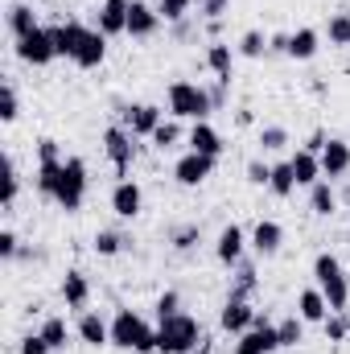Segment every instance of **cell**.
<instances>
[{
  "mask_svg": "<svg viewBox=\"0 0 350 354\" xmlns=\"http://www.w3.org/2000/svg\"><path fill=\"white\" fill-rule=\"evenodd\" d=\"M111 346L132 351V354H157V330L136 309H120L111 317Z\"/></svg>",
  "mask_w": 350,
  "mask_h": 354,
  "instance_id": "cell-1",
  "label": "cell"
},
{
  "mask_svg": "<svg viewBox=\"0 0 350 354\" xmlns=\"http://www.w3.org/2000/svg\"><path fill=\"white\" fill-rule=\"evenodd\" d=\"M17 115H21V103H17V91H12V83H4V87H0V120H4V124H12Z\"/></svg>",
  "mask_w": 350,
  "mask_h": 354,
  "instance_id": "cell-41",
  "label": "cell"
},
{
  "mask_svg": "<svg viewBox=\"0 0 350 354\" xmlns=\"http://www.w3.org/2000/svg\"><path fill=\"white\" fill-rule=\"evenodd\" d=\"M288 161H293L297 185H309V189H313V185L322 181V157H317V153H309V149H297Z\"/></svg>",
  "mask_w": 350,
  "mask_h": 354,
  "instance_id": "cell-24",
  "label": "cell"
},
{
  "mask_svg": "<svg viewBox=\"0 0 350 354\" xmlns=\"http://www.w3.org/2000/svg\"><path fill=\"white\" fill-rule=\"evenodd\" d=\"M17 194H21V174H17V161H12V157H4V194H0L4 210H12V206H17Z\"/></svg>",
  "mask_w": 350,
  "mask_h": 354,
  "instance_id": "cell-35",
  "label": "cell"
},
{
  "mask_svg": "<svg viewBox=\"0 0 350 354\" xmlns=\"http://www.w3.org/2000/svg\"><path fill=\"white\" fill-rule=\"evenodd\" d=\"M157 29H161V12L153 4H145V0H132V8H128V37H153Z\"/></svg>",
  "mask_w": 350,
  "mask_h": 354,
  "instance_id": "cell-17",
  "label": "cell"
},
{
  "mask_svg": "<svg viewBox=\"0 0 350 354\" xmlns=\"http://www.w3.org/2000/svg\"><path fill=\"white\" fill-rule=\"evenodd\" d=\"M190 4L194 0H157V12H161V21H185V12H190Z\"/></svg>",
  "mask_w": 350,
  "mask_h": 354,
  "instance_id": "cell-42",
  "label": "cell"
},
{
  "mask_svg": "<svg viewBox=\"0 0 350 354\" xmlns=\"http://www.w3.org/2000/svg\"><path fill=\"white\" fill-rule=\"evenodd\" d=\"M268 189H272L276 198H288V194L297 189V174H293V161H276V165H272V181H268Z\"/></svg>",
  "mask_w": 350,
  "mask_h": 354,
  "instance_id": "cell-32",
  "label": "cell"
},
{
  "mask_svg": "<svg viewBox=\"0 0 350 354\" xmlns=\"http://www.w3.org/2000/svg\"><path fill=\"white\" fill-rule=\"evenodd\" d=\"M248 243H252V252H256V256L268 260V256H276V252H280V243H284V227H280L276 218H260V223L252 227V239H248Z\"/></svg>",
  "mask_w": 350,
  "mask_h": 354,
  "instance_id": "cell-15",
  "label": "cell"
},
{
  "mask_svg": "<svg viewBox=\"0 0 350 354\" xmlns=\"http://www.w3.org/2000/svg\"><path fill=\"white\" fill-rule=\"evenodd\" d=\"M252 292H256V268L248 264V260H239L235 264V284H231L227 301H252Z\"/></svg>",
  "mask_w": 350,
  "mask_h": 354,
  "instance_id": "cell-28",
  "label": "cell"
},
{
  "mask_svg": "<svg viewBox=\"0 0 350 354\" xmlns=\"http://www.w3.org/2000/svg\"><path fill=\"white\" fill-rule=\"evenodd\" d=\"M128 8H132V0H103L99 4V33H107V37H116V33H128Z\"/></svg>",
  "mask_w": 350,
  "mask_h": 354,
  "instance_id": "cell-18",
  "label": "cell"
},
{
  "mask_svg": "<svg viewBox=\"0 0 350 354\" xmlns=\"http://www.w3.org/2000/svg\"><path fill=\"white\" fill-rule=\"evenodd\" d=\"M181 136H185V132H181V124H177V120H165V124H161L149 140H153V149L169 153V149H177V145H181Z\"/></svg>",
  "mask_w": 350,
  "mask_h": 354,
  "instance_id": "cell-34",
  "label": "cell"
},
{
  "mask_svg": "<svg viewBox=\"0 0 350 354\" xmlns=\"http://www.w3.org/2000/svg\"><path fill=\"white\" fill-rule=\"evenodd\" d=\"M235 124H239V128H252V124H256L252 107H239V111H235Z\"/></svg>",
  "mask_w": 350,
  "mask_h": 354,
  "instance_id": "cell-53",
  "label": "cell"
},
{
  "mask_svg": "<svg viewBox=\"0 0 350 354\" xmlns=\"http://www.w3.org/2000/svg\"><path fill=\"white\" fill-rule=\"evenodd\" d=\"M231 62H235V50H231L227 41H210V46H206V66L214 71V79L231 83Z\"/></svg>",
  "mask_w": 350,
  "mask_h": 354,
  "instance_id": "cell-25",
  "label": "cell"
},
{
  "mask_svg": "<svg viewBox=\"0 0 350 354\" xmlns=\"http://www.w3.org/2000/svg\"><path fill=\"white\" fill-rule=\"evenodd\" d=\"M227 91H231V83H223V79H214V83L206 87V95H210V107H214V111H223V107H227Z\"/></svg>",
  "mask_w": 350,
  "mask_h": 354,
  "instance_id": "cell-50",
  "label": "cell"
},
{
  "mask_svg": "<svg viewBox=\"0 0 350 354\" xmlns=\"http://www.w3.org/2000/svg\"><path fill=\"white\" fill-rule=\"evenodd\" d=\"M210 95H206V87H198V83H185V79H177V83H169V115L174 120H210Z\"/></svg>",
  "mask_w": 350,
  "mask_h": 354,
  "instance_id": "cell-4",
  "label": "cell"
},
{
  "mask_svg": "<svg viewBox=\"0 0 350 354\" xmlns=\"http://www.w3.org/2000/svg\"><path fill=\"white\" fill-rule=\"evenodd\" d=\"M317 50H322V33L317 29H297V33H288V58L293 62H309V58H317Z\"/></svg>",
  "mask_w": 350,
  "mask_h": 354,
  "instance_id": "cell-23",
  "label": "cell"
},
{
  "mask_svg": "<svg viewBox=\"0 0 350 354\" xmlns=\"http://www.w3.org/2000/svg\"><path fill=\"white\" fill-rule=\"evenodd\" d=\"M181 313V297H177V288H165L161 297H157V322H165V317H174Z\"/></svg>",
  "mask_w": 350,
  "mask_h": 354,
  "instance_id": "cell-44",
  "label": "cell"
},
{
  "mask_svg": "<svg viewBox=\"0 0 350 354\" xmlns=\"http://www.w3.org/2000/svg\"><path fill=\"white\" fill-rule=\"evenodd\" d=\"M276 351H280V334L268 317H256V326L248 334H239V342H235V354H276Z\"/></svg>",
  "mask_w": 350,
  "mask_h": 354,
  "instance_id": "cell-9",
  "label": "cell"
},
{
  "mask_svg": "<svg viewBox=\"0 0 350 354\" xmlns=\"http://www.w3.org/2000/svg\"><path fill=\"white\" fill-rule=\"evenodd\" d=\"M83 198H87V161H83V157H66L62 177H58V194H54V202H58L66 214H75V210L83 206Z\"/></svg>",
  "mask_w": 350,
  "mask_h": 354,
  "instance_id": "cell-5",
  "label": "cell"
},
{
  "mask_svg": "<svg viewBox=\"0 0 350 354\" xmlns=\"http://www.w3.org/2000/svg\"><path fill=\"white\" fill-rule=\"evenodd\" d=\"M227 8H231V0H198V17L202 21H223Z\"/></svg>",
  "mask_w": 350,
  "mask_h": 354,
  "instance_id": "cell-45",
  "label": "cell"
},
{
  "mask_svg": "<svg viewBox=\"0 0 350 354\" xmlns=\"http://www.w3.org/2000/svg\"><path fill=\"white\" fill-rule=\"evenodd\" d=\"M185 140H190V153H206V157H223V149H227L223 136L210 128V120H198V124L190 128Z\"/></svg>",
  "mask_w": 350,
  "mask_h": 354,
  "instance_id": "cell-20",
  "label": "cell"
},
{
  "mask_svg": "<svg viewBox=\"0 0 350 354\" xmlns=\"http://www.w3.org/2000/svg\"><path fill=\"white\" fill-rule=\"evenodd\" d=\"M347 210H350V185H347Z\"/></svg>",
  "mask_w": 350,
  "mask_h": 354,
  "instance_id": "cell-54",
  "label": "cell"
},
{
  "mask_svg": "<svg viewBox=\"0 0 350 354\" xmlns=\"http://www.w3.org/2000/svg\"><path fill=\"white\" fill-rule=\"evenodd\" d=\"M33 29H37V12L29 4H8V33H12V41L29 37Z\"/></svg>",
  "mask_w": 350,
  "mask_h": 354,
  "instance_id": "cell-26",
  "label": "cell"
},
{
  "mask_svg": "<svg viewBox=\"0 0 350 354\" xmlns=\"http://www.w3.org/2000/svg\"><path fill=\"white\" fill-rule=\"evenodd\" d=\"M260 149L264 153H280V149H288V128H280V124H264L260 128Z\"/></svg>",
  "mask_w": 350,
  "mask_h": 354,
  "instance_id": "cell-36",
  "label": "cell"
},
{
  "mask_svg": "<svg viewBox=\"0 0 350 354\" xmlns=\"http://www.w3.org/2000/svg\"><path fill=\"white\" fill-rule=\"evenodd\" d=\"M17 58L21 62H29V66H50L54 58H58V46H54V29H33L29 37H21L17 41Z\"/></svg>",
  "mask_w": 350,
  "mask_h": 354,
  "instance_id": "cell-7",
  "label": "cell"
},
{
  "mask_svg": "<svg viewBox=\"0 0 350 354\" xmlns=\"http://www.w3.org/2000/svg\"><path fill=\"white\" fill-rule=\"evenodd\" d=\"M243 174H248V181H252V185H268V181H272V165L256 157V161H248V169H243Z\"/></svg>",
  "mask_w": 350,
  "mask_h": 354,
  "instance_id": "cell-46",
  "label": "cell"
},
{
  "mask_svg": "<svg viewBox=\"0 0 350 354\" xmlns=\"http://www.w3.org/2000/svg\"><path fill=\"white\" fill-rule=\"evenodd\" d=\"M62 301H66V309H87L91 305V280L79 268H71L62 276Z\"/></svg>",
  "mask_w": 350,
  "mask_h": 354,
  "instance_id": "cell-22",
  "label": "cell"
},
{
  "mask_svg": "<svg viewBox=\"0 0 350 354\" xmlns=\"http://www.w3.org/2000/svg\"><path fill=\"white\" fill-rule=\"evenodd\" d=\"M322 326H326V342H347L350 338V317H342V313H330Z\"/></svg>",
  "mask_w": 350,
  "mask_h": 354,
  "instance_id": "cell-40",
  "label": "cell"
},
{
  "mask_svg": "<svg viewBox=\"0 0 350 354\" xmlns=\"http://www.w3.org/2000/svg\"><path fill=\"white\" fill-rule=\"evenodd\" d=\"M37 161H66L54 136H42V140H37Z\"/></svg>",
  "mask_w": 350,
  "mask_h": 354,
  "instance_id": "cell-48",
  "label": "cell"
},
{
  "mask_svg": "<svg viewBox=\"0 0 350 354\" xmlns=\"http://www.w3.org/2000/svg\"><path fill=\"white\" fill-rule=\"evenodd\" d=\"M214 165H219V157H206V153H181L174 165V181L177 185H185V189H194V185H202L206 177L214 174Z\"/></svg>",
  "mask_w": 350,
  "mask_h": 354,
  "instance_id": "cell-8",
  "label": "cell"
},
{
  "mask_svg": "<svg viewBox=\"0 0 350 354\" xmlns=\"http://www.w3.org/2000/svg\"><path fill=\"white\" fill-rule=\"evenodd\" d=\"M297 317H301L305 326H309V322L322 326V322L330 317V301H326V292H322V288H301V292H297Z\"/></svg>",
  "mask_w": 350,
  "mask_h": 354,
  "instance_id": "cell-19",
  "label": "cell"
},
{
  "mask_svg": "<svg viewBox=\"0 0 350 354\" xmlns=\"http://www.w3.org/2000/svg\"><path fill=\"white\" fill-rule=\"evenodd\" d=\"M111 210H116V218H136V214L145 210V189H140L132 177L116 181V189H111Z\"/></svg>",
  "mask_w": 350,
  "mask_h": 354,
  "instance_id": "cell-13",
  "label": "cell"
},
{
  "mask_svg": "<svg viewBox=\"0 0 350 354\" xmlns=\"http://www.w3.org/2000/svg\"><path fill=\"white\" fill-rule=\"evenodd\" d=\"M79 342L83 346H111V326L99 317V313H91V309H83V317H79Z\"/></svg>",
  "mask_w": 350,
  "mask_h": 354,
  "instance_id": "cell-21",
  "label": "cell"
},
{
  "mask_svg": "<svg viewBox=\"0 0 350 354\" xmlns=\"http://www.w3.org/2000/svg\"><path fill=\"white\" fill-rule=\"evenodd\" d=\"M313 276H317V288H322L326 301H330V313H342L347 301H350V276H347V268L338 264V256H334V252H317Z\"/></svg>",
  "mask_w": 350,
  "mask_h": 354,
  "instance_id": "cell-3",
  "label": "cell"
},
{
  "mask_svg": "<svg viewBox=\"0 0 350 354\" xmlns=\"http://www.w3.org/2000/svg\"><path fill=\"white\" fill-rule=\"evenodd\" d=\"M326 33H330V41H334V46H347V41H350V12H334Z\"/></svg>",
  "mask_w": 350,
  "mask_h": 354,
  "instance_id": "cell-43",
  "label": "cell"
},
{
  "mask_svg": "<svg viewBox=\"0 0 350 354\" xmlns=\"http://www.w3.org/2000/svg\"><path fill=\"white\" fill-rule=\"evenodd\" d=\"M83 29H87V25H79V21H66V25H58V29H54V46H58V58H75Z\"/></svg>",
  "mask_w": 350,
  "mask_h": 354,
  "instance_id": "cell-29",
  "label": "cell"
},
{
  "mask_svg": "<svg viewBox=\"0 0 350 354\" xmlns=\"http://www.w3.org/2000/svg\"><path fill=\"white\" fill-rule=\"evenodd\" d=\"M37 334L50 342V351H66V342H71V326H66V317H46Z\"/></svg>",
  "mask_w": 350,
  "mask_h": 354,
  "instance_id": "cell-31",
  "label": "cell"
},
{
  "mask_svg": "<svg viewBox=\"0 0 350 354\" xmlns=\"http://www.w3.org/2000/svg\"><path fill=\"white\" fill-rule=\"evenodd\" d=\"M235 54H243V58H264V54H268V37H264L260 29H248V33L239 37V46H235Z\"/></svg>",
  "mask_w": 350,
  "mask_h": 354,
  "instance_id": "cell-38",
  "label": "cell"
},
{
  "mask_svg": "<svg viewBox=\"0 0 350 354\" xmlns=\"http://www.w3.org/2000/svg\"><path fill=\"white\" fill-rule=\"evenodd\" d=\"M62 165H66V161H37V177H33V181H37V194H42V198H50V202H54V194H58Z\"/></svg>",
  "mask_w": 350,
  "mask_h": 354,
  "instance_id": "cell-30",
  "label": "cell"
},
{
  "mask_svg": "<svg viewBox=\"0 0 350 354\" xmlns=\"http://www.w3.org/2000/svg\"><path fill=\"white\" fill-rule=\"evenodd\" d=\"M256 309H252V301H227L223 305V313H219V326H223V334H248L252 326H256Z\"/></svg>",
  "mask_w": 350,
  "mask_h": 354,
  "instance_id": "cell-14",
  "label": "cell"
},
{
  "mask_svg": "<svg viewBox=\"0 0 350 354\" xmlns=\"http://www.w3.org/2000/svg\"><path fill=\"white\" fill-rule=\"evenodd\" d=\"M17 354H54V351H50V342H46L42 334H25L21 346H17Z\"/></svg>",
  "mask_w": 350,
  "mask_h": 354,
  "instance_id": "cell-47",
  "label": "cell"
},
{
  "mask_svg": "<svg viewBox=\"0 0 350 354\" xmlns=\"http://www.w3.org/2000/svg\"><path fill=\"white\" fill-rule=\"evenodd\" d=\"M103 58H107V33H99V29H83V37H79V50H75V66L79 71H95V66H103Z\"/></svg>",
  "mask_w": 350,
  "mask_h": 354,
  "instance_id": "cell-12",
  "label": "cell"
},
{
  "mask_svg": "<svg viewBox=\"0 0 350 354\" xmlns=\"http://www.w3.org/2000/svg\"><path fill=\"white\" fill-rule=\"evenodd\" d=\"M124 243H128V239H124L120 231H95V243H91V248H95V256H120Z\"/></svg>",
  "mask_w": 350,
  "mask_h": 354,
  "instance_id": "cell-37",
  "label": "cell"
},
{
  "mask_svg": "<svg viewBox=\"0 0 350 354\" xmlns=\"http://www.w3.org/2000/svg\"><path fill=\"white\" fill-rule=\"evenodd\" d=\"M342 174H350V145L342 136H330L326 149H322V177L334 181V177H342Z\"/></svg>",
  "mask_w": 350,
  "mask_h": 354,
  "instance_id": "cell-16",
  "label": "cell"
},
{
  "mask_svg": "<svg viewBox=\"0 0 350 354\" xmlns=\"http://www.w3.org/2000/svg\"><path fill=\"white\" fill-rule=\"evenodd\" d=\"M347 50H350V41H347Z\"/></svg>",
  "mask_w": 350,
  "mask_h": 354,
  "instance_id": "cell-55",
  "label": "cell"
},
{
  "mask_svg": "<svg viewBox=\"0 0 350 354\" xmlns=\"http://www.w3.org/2000/svg\"><path fill=\"white\" fill-rule=\"evenodd\" d=\"M136 136L124 128V124H111V128H103V153H107V161L116 165V177L124 181L128 169H132V161H136V145H132Z\"/></svg>",
  "mask_w": 350,
  "mask_h": 354,
  "instance_id": "cell-6",
  "label": "cell"
},
{
  "mask_svg": "<svg viewBox=\"0 0 350 354\" xmlns=\"http://www.w3.org/2000/svg\"><path fill=\"white\" fill-rule=\"evenodd\" d=\"M276 334H280V351H288V346H301V338H305V322L293 313V317L276 322Z\"/></svg>",
  "mask_w": 350,
  "mask_h": 354,
  "instance_id": "cell-33",
  "label": "cell"
},
{
  "mask_svg": "<svg viewBox=\"0 0 350 354\" xmlns=\"http://www.w3.org/2000/svg\"><path fill=\"white\" fill-rule=\"evenodd\" d=\"M268 54H284L288 58V33H272L268 37Z\"/></svg>",
  "mask_w": 350,
  "mask_h": 354,
  "instance_id": "cell-51",
  "label": "cell"
},
{
  "mask_svg": "<svg viewBox=\"0 0 350 354\" xmlns=\"http://www.w3.org/2000/svg\"><path fill=\"white\" fill-rule=\"evenodd\" d=\"M198 239H202V227L198 223H185V227H177L174 231V248L185 256V252H194L198 248Z\"/></svg>",
  "mask_w": 350,
  "mask_h": 354,
  "instance_id": "cell-39",
  "label": "cell"
},
{
  "mask_svg": "<svg viewBox=\"0 0 350 354\" xmlns=\"http://www.w3.org/2000/svg\"><path fill=\"white\" fill-rule=\"evenodd\" d=\"M243 248H248V235H243V227L239 223H227L223 231H219V239H214V260L223 268H235L243 260Z\"/></svg>",
  "mask_w": 350,
  "mask_h": 354,
  "instance_id": "cell-11",
  "label": "cell"
},
{
  "mask_svg": "<svg viewBox=\"0 0 350 354\" xmlns=\"http://www.w3.org/2000/svg\"><path fill=\"white\" fill-rule=\"evenodd\" d=\"M326 140H330V136H326V132H322V128H317V132H313V136H309V140H305V149H309V153H317V157H322V149H326Z\"/></svg>",
  "mask_w": 350,
  "mask_h": 354,
  "instance_id": "cell-52",
  "label": "cell"
},
{
  "mask_svg": "<svg viewBox=\"0 0 350 354\" xmlns=\"http://www.w3.org/2000/svg\"><path fill=\"white\" fill-rule=\"evenodd\" d=\"M21 256V239L17 231H0V260H17Z\"/></svg>",
  "mask_w": 350,
  "mask_h": 354,
  "instance_id": "cell-49",
  "label": "cell"
},
{
  "mask_svg": "<svg viewBox=\"0 0 350 354\" xmlns=\"http://www.w3.org/2000/svg\"><path fill=\"white\" fill-rule=\"evenodd\" d=\"M202 342V326L190 313H174L157 322V354H194Z\"/></svg>",
  "mask_w": 350,
  "mask_h": 354,
  "instance_id": "cell-2",
  "label": "cell"
},
{
  "mask_svg": "<svg viewBox=\"0 0 350 354\" xmlns=\"http://www.w3.org/2000/svg\"><path fill=\"white\" fill-rule=\"evenodd\" d=\"M120 115H124V128H128L132 136H153V132L165 124V111H161L157 103H132V107H124Z\"/></svg>",
  "mask_w": 350,
  "mask_h": 354,
  "instance_id": "cell-10",
  "label": "cell"
},
{
  "mask_svg": "<svg viewBox=\"0 0 350 354\" xmlns=\"http://www.w3.org/2000/svg\"><path fill=\"white\" fill-rule=\"evenodd\" d=\"M309 210H313L317 218H330V214L338 210V194H334V185H330L326 177L309 189Z\"/></svg>",
  "mask_w": 350,
  "mask_h": 354,
  "instance_id": "cell-27",
  "label": "cell"
}]
</instances>
